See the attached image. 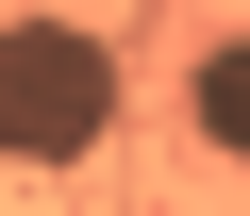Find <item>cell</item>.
Here are the masks:
<instances>
[{"label": "cell", "mask_w": 250, "mask_h": 216, "mask_svg": "<svg viewBox=\"0 0 250 216\" xmlns=\"http://www.w3.org/2000/svg\"><path fill=\"white\" fill-rule=\"evenodd\" d=\"M100 133H117L100 17H0V166H83Z\"/></svg>", "instance_id": "cell-1"}, {"label": "cell", "mask_w": 250, "mask_h": 216, "mask_svg": "<svg viewBox=\"0 0 250 216\" xmlns=\"http://www.w3.org/2000/svg\"><path fill=\"white\" fill-rule=\"evenodd\" d=\"M184 117H200V150H217V166H250V34H217V50L184 67Z\"/></svg>", "instance_id": "cell-2"}]
</instances>
